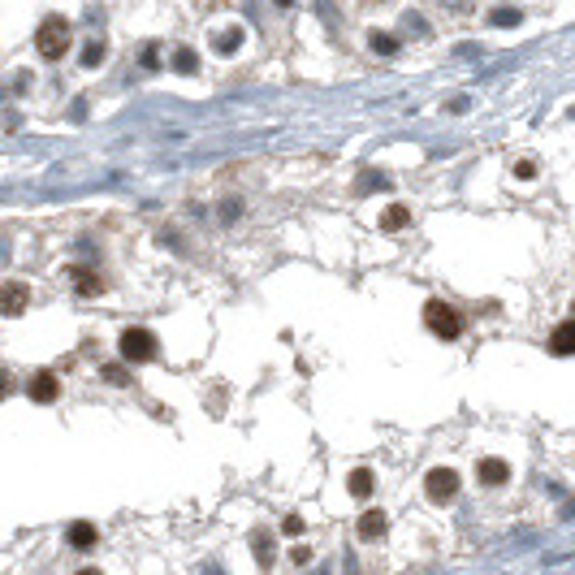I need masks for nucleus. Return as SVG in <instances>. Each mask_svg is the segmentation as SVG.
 Here are the masks:
<instances>
[{
	"instance_id": "1",
	"label": "nucleus",
	"mask_w": 575,
	"mask_h": 575,
	"mask_svg": "<svg viewBox=\"0 0 575 575\" xmlns=\"http://www.w3.org/2000/svg\"><path fill=\"white\" fill-rule=\"evenodd\" d=\"M424 329H429L433 338H441V342H454V338H463V316L446 303V299H429L424 303Z\"/></svg>"
},
{
	"instance_id": "2",
	"label": "nucleus",
	"mask_w": 575,
	"mask_h": 575,
	"mask_svg": "<svg viewBox=\"0 0 575 575\" xmlns=\"http://www.w3.org/2000/svg\"><path fill=\"white\" fill-rule=\"evenodd\" d=\"M117 351H121V359H126V364H152V359L160 355V342H156V333H152V329H139V324H130L126 333L117 338Z\"/></svg>"
},
{
	"instance_id": "3",
	"label": "nucleus",
	"mask_w": 575,
	"mask_h": 575,
	"mask_svg": "<svg viewBox=\"0 0 575 575\" xmlns=\"http://www.w3.org/2000/svg\"><path fill=\"white\" fill-rule=\"evenodd\" d=\"M35 48L43 61H61L70 52V22L65 18H43L39 30H35Z\"/></svg>"
},
{
	"instance_id": "4",
	"label": "nucleus",
	"mask_w": 575,
	"mask_h": 575,
	"mask_svg": "<svg viewBox=\"0 0 575 575\" xmlns=\"http://www.w3.org/2000/svg\"><path fill=\"white\" fill-rule=\"evenodd\" d=\"M458 471L454 467H433L429 476H424V493H429L433 502H450V498H458Z\"/></svg>"
},
{
	"instance_id": "5",
	"label": "nucleus",
	"mask_w": 575,
	"mask_h": 575,
	"mask_svg": "<svg viewBox=\"0 0 575 575\" xmlns=\"http://www.w3.org/2000/svg\"><path fill=\"white\" fill-rule=\"evenodd\" d=\"M30 307V286L26 282H5L0 286V316H22Z\"/></svg>"
},
{
	"instance_id": "6",
	"label": "nucleus",
	"mask_w": 575,
	"mask_h": 575,
	"mask_svg": "<svg viewBox=\"0 0 575 575\" xmlns=\"http://www.w3.org/2000/svg\"><path fill=\"white\" fill-rule=\"evenodd\" d=\"M65 277L74 282V290L82 294V299H95V294H104V277H100V273H91V269H82V264H70V269H65Z\"/></svg>"
},
{
	"instance_id": "7",
	"label": "nucleus",
	"mask_w": 575,
	"mask_h": 575,
	"mask_svg": "<svg viewBox=\"0 0 575 575\" xmlns=\"http://www.w3.org/2000/svg\"><path fill=\"white\" fill-rule=\"evenodd\" d=\"M476 480L498 489V485L511 480V463H506V458H480V463H476Z\"/></svg>"
},
{
	"instance_id": "8",
	"label": "nucleus",
	"mask_w": 575,
	"mask_h": 575,
	"mask_svg": "<svg viewBox=\"0 0 575 575\" xmlns=\"http://www.w3.org/2000/svg\"><path fill=\"white\" fill-rule=\"evenodd\" d=\"M26 393L35 402H57V393H61L57 372H35V376H30V385H26Z\"/></svg>"
},
{
	"instance_id": "9",
	"label": "nucleus",
	"mask_w": 575,
	"mask_h": 575,
	"mask_svg": "<svg viewBox=\"0 0 575 575\" xmlns=\"http://www.w3.org/2000/svg\"><path fill=\"white\" fill-rule=\"evenodd\" d=\"M385 528H389V519H385V511H364L359 515V523H355V532H359V540H381L385 536Z\"/></svg>"
},
{
	"instance_id": "10",
	"label": "nucleus",
	"mask_w": 575,
	"mask_h": 575,
	"mask_svg": "<svg viewBox=\"0 0 575 575\" xmlns=\"http://www.w3.org/2000/svg\"><path fill=\"white\" fill-rule=\"evenodd\" d=\"M372 489H376V476H372V467H355V471L347 476V493H351L355 502L372 498Z\"/></svg>"
},
{
	"instance_id": "11",
	"label": "nucleus",
	"mask_w": 575,
	"mask_h": 575,
	"mask_svg": "<svg viewBox=\"0 0 575 575\" xmlns=\"http://www.w3.org/2000/svg\"><path fill=\"white\" fill-rule=\"evenodd\" d=\"M251 554H255V563H260V571H269V567H273V558H277V545H273V532H264V528H255V532H251Z\"/></svg>"
},
{
	"instance_id": "12",
	"label": "nucleus",
	"mask_w": 575,
	"mask_h": 575,
	"mask_svg": "<svg viewBox=\"0 0 575 575\" xmlns=\"http://www.w3.org/2000/svg\"><path fill=\"white\" fill-rule=\"evenodd\" d=\"M65 540H70L74 549H91L95 540H100V532H95V523H91V519H74V523H70V532H65Z\"/></svg>"
},
{
	"instance_id": "13",
	"label": "nucleus",
	"mask_w": 575,
	"mask_h": 575,
	"mask_svg": "<svg viewBox=\"0 0 575 575\" xmlns=\"http://www.w3.org/2000/svg\"><path fill=\"white\" fill-rule=\"evenodd\" d=\"M575 351V324L571 320H563L554 329V338H549V355H558V359H567Z\"/></svg>"
},
{
	"instance_id": "14",
	"label": "nucleus",
	"mask_w": 575,
	"mask_h": 575,
	"mask_svg": "<svg viewBox=\"0 0 575 575\" xmlns=\"http://www.w3.org/2000/svg\"><path fill=\"white\" fill-rule=\"evenodd\" d=\"M242 39H246V30L242 26H229V30H217V35H212V48H217L221 57H234L238 48H242Z\"/></svg>"
},
{
	"instance_id": "15",
	"label": "nucleus",
	"mask_w": 575,
	"mask_h": 575,
	"mask_svg": "<svg viewBox=\"0 0 575 575\" xmlns=\"http://www.w3.org/2000/svg\"><path fill=\"white\" fill-rule=\"evenodd\" d=\"M407 225H411V208L407 204H389L381 212V229H385V234H398V229H407Z\"/></svg>"
},
{
	"instance_id": "16",
	"label": "nucleus",
	"mask_w": 575,
	"mask_h": 575,
	"mask_svg": "<svg viewBox=\"0 0 575 575\" xmlns=\"http://www.w3.org/2000/svg\"><path fill=\"white\" fill-rule=\"evenodd\" d=\"M368 48H372L376 57H393V52H398V35H389V30H372Z\"/></svg>"
},
{
	"instance_id": "17",
	"label": "nucleus",
	"mask_w": 575,
	"mask_h": 575,
	"mask_svg": "<svg viewBox=\"0 0 575 575\" xmlns=\"http://www.w3.org/2000/svg\"><path fill=\"white\" fill-rule=\"evenodd\" d=\"M169 65L177 74H199V57H195V48H177V52L169 57Z\"/></svg>"
},
{
	"instance_id": "18",
	"label": "nucleus",
	"mask_w": 575,
	"mask_h": 575,
	"mask_svg": "<svg viewBox=\"0 0 575 575\" xmlns=\"http://www.w3.org/2000/svg\"><path fill=\"white\" fill-rule=\"evenodd\" d=\"M493 26H519L523 22V13L515 9V5H502V9H493V18H489Z\"/></svg>"
},
{
	"instance_id": "19",
	"label": "nucleus",
	"mask_w": 575,
	"mask_h": 575,
	"mask_svg": "<svg viewBox=\"0 0 575 575\" xmlns=\"http://www.w3.org/2000/svg\"><path fill=\"white\" fill-rule=\"evenodd\" d=\"M104 57H108V48H104L100 39H91L87 52H82V65H87V70H95V65H104Z\"/></svg>"
},
{
	"instance_id": "20",
	"label": "nucleus",
	"mask_w": 575,
	"mask_h": 575,
	"mask_svg": "<svg viewBox=\"0 0 575 575\" xmlns=\"http://www.w3.org/2000/svg\"><path fill=\"white\" fill-rule=\"evenodd\" d=\"M364 191H385V177L381 173H372V177L364 173V177H359V195H364Z\"/></svg>"
},
{
	"instance_id": "21",
	"label": "nucleus",
	"mask_w": 575,
	"mask_h": 575,
	"mask_svg": "<svg viewBox=\"0 0 575 575\" xmlns=\"http://www.w3.org/2000/svg\"><path fill=\"white\" fill-rule=\"evenodd\" d=\"M282 532H286V536H299V532H303V519H299V515H286V519H282Z\"/></svg>"
},
{
	"instance_id": "22",
	"label": "nucleus",
	"mask_w": 575,
	"mask_h": 575,
	"mask_svg": "<svg viewBox=\"0 0 575 575\" xmlns=\"http://www.w3.org/2000/svg\"><path fill=\"white\" fill-rule=\"evenodd\" d=\"M290 558H294V567H307V563H311V545H294Z\"/></svg>"
},
{
	"instance_id": "23",
	"label": "nucleus",
	"mask_w": 575,
	"mask_h": 575,
	"mask_svg": "<svg viewBox=\"0 0 575 575\" xmlns=\"http://www.w3.org/2000/svg\"><path fill=\"white\" fill-rule=\"evenodd\" d=\"M104 381H113V385H126V372H121L117 364H108V368H104Z\"/></svg>"
},
{
	"instance_id": "24",
	"label": "nucleus",
	"mask_w": 575,
	"mask_h": 575,
	"mask_svg": "<svg viewBox=\"0 0 575 575\" xmlns=\"http://www.w3.org/2000/svg\"><path fill=\"white\" fill-rule=\"evenodd\" d=\"M195 5H199V13H212V9H225L229 0H195Z\"/></svg>"
},
{
	"instance_id": "25",
	"label": "nucleus",
	"mask_w": 575,
	"mask_h": 575,
	"mask_svg": "<svg viewBox=\"0 0 575 575\" xmlns=\"http://www.w3.org/2000/svg\"><path fill=\"white\" fill-rule=\"evenodd\" d=\"M515 173H519V177H532L536 169H532V160H519V164H515Z\"/></svg>"
},
{
	"instance_id": "26",
	"label": "nucleus",
	"mask_w": 575,
	"mask_h": 575,
	"mask_svg": "<svg viewBox=\"0 0 575 575\" xmlns=\"http://www.w3.org/2000/svg\"><path fill=\"white\" fill-rule=\"evenodd\" d=\"M9 393V372H0V398Z\"/></svg>"
},
{
	"instance_id": "27",
	"label": "nucleus",
	"mask_w": 575,
	"mask_h": 575,
	"mask_svg": "<svg viewBox=\"0 0 575 575\" xmlns=\"http://www.w3.org/2000/svg\"><path fill=\"white\" fill-rule=\"evenodd\" d=\"M74 575H104L100 567H82V571H74Z\"/></svg>"
},
{
	"instance_id": "28",
	"label": "nucleus",
	"mask_w": 575,
	"mask_h": 575,
	"mask_svg": "<svg viewBox=\"0 0 575 575\" xmlns=\"http://www.w3.org/2000/svg\"><path fill=\"white\" fill-rule=\"evenodd\" d=\"M277 5H290V0H277Z\"/></svg>"
}]
</instances>
